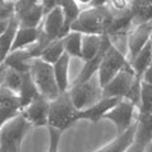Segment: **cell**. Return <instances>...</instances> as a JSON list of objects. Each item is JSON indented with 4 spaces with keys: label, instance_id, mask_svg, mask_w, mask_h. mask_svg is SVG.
Here are the masks:
<instances>
[{
    "label": "cell",
    "instance_id": "cell-34",
    "mask_svg": "<svg viewBox=\"0 0 152 152\" xmlns=\"http://www.w3.org/2000/svg\"><path fill=\"white\" fill-rule=\"evenodd\" d=\"M141 81L145 82V83H148V84H152V64L145 70V73L142 74L141 77Z\"/></svg>",
    "mask_w": 152,
    "mask_h": 152
},
{
    "label": "cell",
    "instance_id": "cell-43",
    "mask_svg": "<svg viewBox=\"0 0 152 152\" xmlns=\"http://www.w3.org/2000/svg\"><path fill=\"white\" fill-rule=\"evenodd\" d=\"M128 1H129V3H130V4H132V3H133V1H134V0H128Z\"/></svg>",
    "mask_w": 152,
    "mask_h": 152
},
{
    "label": "cell",
    "instance_id": "cell-35",
    "mask_svg": "<svg viewBox=\"0 0 152 152\" xmlns=\"http://www.w3.org/2000/svg\"><path fill=\"white\" fill-rule=\"evenodd\" d=\"M110 0H92V3L88 7H107Z\"/></svg>",
    "mask_w": 152,
    "mask_h": 152
},
{
    "label": "cell",
    "instance_id": "cell-6",
    "mask_svg": "<svg viewBox=\"0 0 152 152\" xmlns=\"http://www.w3.org/2000/svg\"><path fill=\"white\" fill-rule=\"evenodd\" d=\"M45 18L41 0H17L14 3V19L19 27L37 28Z\"/></svg>",
    "mask_w": 152,
    "mask_h": 152
},
{
    "label": "cell",
    "instance_id": "cell-37",
    "mask_svg": "<svg viewBox=\"0 0 152 152\" xmlns=\"http://www.w3.org/2000/svg\"><path fill=\"white\" fill-rule=\"evenodd\" d=\"M9 22L10 20H0V36L5 32V29L9 26Z\"/></svg>",
    "mask_w": 152,
    "mask_h": 152
},
{
    "label": "cell",
    "instance_id": "cell-5",
    "mask_svg": "<svg viewBox=\"0 0 152 152\" xmlns=\"http://www.w3.org/2000/svg\"><path fill=\"white\" fill-rule=\"evenodd\" d=\"M68 94L72 102L78 111L92 106L104 97L102 87L100 84L97 74L86 82L72 84L68 90Z\"/></svg>",
    "mask_w": 152,
    "mask_h": 152
},
{
    "label": "cell",
    "instance_id": "cell-33",
    "mask_svg": "<svg viewBox=\"0 0 152 152\" xmlns=\"http://www.w3.org/2000/svg\"><path fill=\"white\" fill-rule=\"evenodd\" d=\"M41 4H42V8H44V12L46 15L49 12H51L56 7H59V0H41Z\"/></svg>",
    "mask_w": 152,
    "mask_h": 152
},
{
    "label": "cell",
    "instance_id": "cell-10",
    "mask_svg": "<svg viewBox=\"0 0 152 152\" xmlns=\"http://www.w3.org/2000/svg\"><path fill=\"white\" fill-rule=\"evenodd\" d=\"M152 37V20L134 26L126 35V59H132L145 48Z\"/></svg>",
    "mask_w": 152,
    "mask_h": 152
},
{
    "label": "cell",
    "instance_id": "cell-13",
    "mask_svg": "<svg viewBox=\"0 0 152 152\" xmlns=\"http://www.w3.org/2000/svg\"><path fill=\"white\" fill-rule=\"evenodd\" d=\"M120 100L121 99H118V97H102L100 101H97L92 106L78 111L77 121L78 120H90L94 124L99 123L101 119H104L105 114L115 106Z\"/></svg>",
    "mask_w": 152,
    "mask_h": 152
},
{
    "label": "cell",
    "instance_id": "cell-38",
    "mask_svg": "<svg viewBox=\"0 0 152 152\" xmlns=\"http://www.w3.org/2000/svg\"><path fill=\"white\" fill-rule=\"evenodd\" d=\"M5 72H7V66L4 65V64H1V65H0V86H1L3 82H4V77H5Z\"/></svg>",
    "mask_w": 152,
    "mask_h": 152
},
{
    "label": "cell",
    "instance_id": "cell-9",
    "mask_svg": "<svg viewBox=\"0 0 152 152\" xmlns=\"http://www.w3.org/2000/svg\"><path fill=\"white\" fill-rule=\"evenodd\" d=\"M137 74L134 73L132 65L128 64L123 70H120L106 86L102 88L104 97H118L125 99L129 90L132 88L134 82L137 81Z\"/></svg>",
    "mask_w": 152,
    "mask_h": 152
},
{
    "label": "cell",
    "instance_id": "cell-42",
    "mask_svg": "<svg viewBox=\"0 0 152 152\" xmlns=\"http://www.w3.org/2000/svg\"><path fill=\"white\" fill-rule=\"evenodd\" d=\"M3 3H5V0H0V4H3Z\"/></svg>",
    "mask_w": 152,
    "mask_h": 152
},
{
    "label": "cell",
    "instance_id": "cell-7",
    "mask_svg": "<svg viewBox=\"0 0 152 152\" xmlns=\"http://www.w3.org/2000/svg\"><path fill=\"white\" fill-rule=\"evenodd\" d=\"M128 64H129V61H128V59H126V55L124 53H121V50L118 49L113 42L110 45V48L107 49L106 54H105L102 63H101V65H100V69L97 72V77H99L101 87L104 88Z\"/></svg>",
    "mask_w": 152,
    "mask_h": 152
},
{
    "label": "cell",
    "instance_id": "cell-16",
    "mask_svg": "<svg viewBox=\"0 0 152 152\" xmlns=\"http://www.w3.org/2000/svg\"><path fill=\"white\" fill-rule=\"evenodd\" d=\"M136 130H137V121L128 130H125L121 134H118L115 139H113L110 143L96 150L95 152H126L129 150V147L134 143Z\"/></svg>",
    "mask_w": 152,
    "mask_h": 152
},
{
    "label": "cell",
    "instance_id": "cell-2",
    "mask_svg": "<svg viewBox=\"0 0 152 152\" xmlns=\"http://www.w3.org/2000/svg\"><path fill=\"white\" fill-rule=\"evenodd\" d=\"M77 114L78 110L72 102L68 92L60 94L55 100L50 101L48 126L64 132L77 121Z\"/></svg>",
    "mask_w": 152,
    "mask_h": 152
},
{
    "label": "cell",
    "instance_id": "cell-22",
    "mask_svg": "<svg viewBox=\"0 0 152 152\" xmlns=\"http://www.w3.org/2000/svg\"><path fill=\"white\" fill-rule=\"evenodd\" d=\"M129 64L132 65V68L134 70V73L137 74V77L141 78L142 74L145 73V70L152 64V41L151 40L147 42L145 45V48L129 61Z\"/></svg>",
    "mask_w": 152,
    "mask_h": 152
},
{
    "label": "cell",
    "instance_id": "cell-4",
    "mask_svg": "<svg viewBox=\"0 0 152 152\" xmlns=\"http://www.w3.org/2000/svg\"><path fill=\"white\" fill-rule=\"evenodd\" d=\"M29 73H31L32 79L41 96L53 101L60 95V91H59L55 79V74H54V68L51 64L45 63L40 58H36L32 63Z\"/></svg>",
    "mask_w": 152,
    "mask_h": 152
},
{
    "label": "cell",
    "instance_id": "cell-40",
    "mask_svg": "<svg viewBox=\"0 0 152 152\" xmlns=\"http://www.w3.org/2000/svg\"><path fill=\"white\" fill-rule=\"evenodd\" d=\"M143 152H152V142L148 143L146 147H145V150H143Z\"/></svg>",
    "mask_w": 152,
    "mask_h": 152
},
{
    "label": "cell",
    "instance_id": "cell-31",
    "mask_svg": "<svg viewBox=\"0 0 152 152\" xmlns=\"http://www.w3.org/2000/svg\"><path fill=\"white\" fill-rule=\"evenodd\" d=\"M14 18V3L5 1L0 4V20H12Z\"/></svg>",
    "mask_w": 152,
    "mask_h": 152
},
{
    "label": "cell",
    "instance_id": "cell-32",
    "mask_svg": "<svg viewBox=\"0 0 152 152\" xmlns=\"http://www.w3.org/2000/svg\"><path fill=\"white\" fill-rule=\"evenodd\" d=\"M20 111L14 110V109H9V107H4L0 106V129L5 125L10 119H13L14 116H17Z\"/></svg>",
    "mask_w": 152,
    "mask_h": 152
},
{
    "label": "cell",
    "instance_id": "cell-27",
    "mask_svg": "<svg viewBox=\"0 0 152 152\" xmlns=\"http://www.w3.org/2000/svg\"><path fill=\"white\" fill-rule=\"evenodd\" d=\"M0 106L14 109L20 111V100L19 95L12 91L10 88L5 87L4 84L0 86Z\"/></svg>",
    "mask_w": 152,
    "mask_h": 152
},
{
    "label": "cell",
    "instance_id": "cell-36",
    "mask_svg": "<svg viewBox=\"0 0 152 152\" xmlns=\"http://www.w3.org/2000/svg\"><path fill=\"white\" fill-rule=\"evenodd\" d=\"M143 150H145V147H143V146L137 145V143H133L126 152H143Z\"/></svg>",
    "mask_w": 152,
    "mask_h": 152
},
{
    "label": "cell",
    "instance_id": "cell-11",
    "mask_svg": "<svg viewBox=\"0 0 152 152\" xmlns=\"http://www.w3.org/2000/svg\"><path fill=\"white\" fill-rule=\"evenodd\" d=\"M40 29L42 35L51 41L63 39L68 33L65 28L64 14H63L60 7H56L55 9H53L45 15V18L40 26Z\"/></svg>",
    "mask_w": 152,
    "mask_h": 152
},
{
    "label": "cell",
    "instance_id": "cell-20",
    "mask_svg": "<svg viewBox=\"0 0 152 152\" xmlns=\"http://www.w3.org/2000/svg\"><path fill=\"white\" fill-rule=\"evenodd\" d=\"M41 31L40 27L37 28H28V27H18L15 39L13 42V48L12 51L14 50H20V49H28L33 46L40 39Z\"/></svg>",
    "mask_w": 152,
    "mask_h": 152
},
{
    "label": "cell",
    "instance_id": "cell-12",
    "mask_svg": "<svg viewBox=\"0 0 152 152\" xmlns=\"http://www.w3.org/2000/svg\"><path fill=\"white\" fill-rule=\"evenodd\" d=\"M49 109L50 100L40 95L31 104H28L26 107L22 109L20 114L26 118V120L32 126H48Z\"/></svg>",
    "mask_w": 152,
    "mask_h": 152
},
{
    "label": "cell",
    "instance_id": "cell-41",
    "mask_svg": "<svg viewBox=\"0 0 152 152\" xmlns=\"http://www.w3.org/2000/svg\"><path fill=\"white\" fill-rule=\"evenodd\" d=\"M5 1H10V3H15L17 0H5Z\"/></svg>",
    "mask_w": 152,
    "mask_h": 152
},
{
    "label": "cell",
    "instance_id": "cell-44",
    "mask_svg": "<svg viewBox=\"0 0 152 152\" xmlns=\"http://www.w3.org/2000/svg\"><path fill=\"white\" fill-rule=\"evenodd\" d=\"M151 41H152V37H151Z\"/></svg>",
    "mask_w": 152,
    "mask_h": 152
},
{
    "label": "cell",
    "instance_id": "cell-3",
    "mask_svg": "<svg viewBox=\"0 0 152 152\" xmlns=\"http://www.w3.org/2000/svg\"><path fill=\"white\" fill-rule=\"evenodd\" d=\"M31 124L22 114H18L0 129V152H20V145Z\"/></svg>",
    "mask_w": 152,
    "mask_h": 152
},
{
    "label": "cell",
    "instance_id": "cell-21",
    "mask_svg": "<svg viewBox=\"0 0 152 152\" xmlns=\"http://www.w3.org/2000/svg\"><path fill=\"white\" fill-rule=\"evenodd\" d=\"M18 95L20 100V111L28 104H31L33 100L40 96V92L37 90L35 82H33L31 73H23V79H22V84H20Z\"/></svg>",
    "mask_w": 152,
    "mask_h": 152
},
{
    "label": "cell",
    "instance_id": "cell-17",
    "mask_svg": "<svg viewBox=\"0 0 152 152\" xmlns=\"http://www.w3.org/2000/svg\"><path fill=\"white\" fill-rule=\"evenodd\" d=\"M151 142H152V113L138 111L134 143L146 147Z\"/></svg>",
    "mask_w": 152,
    "mask_h": 152
},
{
    "label": "cell",
    "instance_id": "cell-29",
    "mask_svg": "<svg viewBox=\"0 0 152 152\" xmlns=\"http://www.w3.org/2000/svg\"><path fill=\"white\" fill-rule=\"evenodd\" d=\"M22 79H23V73H19V72H17L14 69H10V68H7L3 84L5 87L10 88L12 91H14L15 94H18L20 84H22Z\"/></svg>",
    "mask_w": 152,
    "mask_h": 152
},
{
    "label": "cell",
    "instance_id": "cell-26",
    "mask_svg": "<svg viewBox=\"0 0 152 152\" xmlns=\"http://www.w3.org/2000/svg\"><path fill=\"white\" fill-rule=\"evenodd\" d=\"M59 7L61 8L63 14L65 19V28L66 31H70V26L75 22L78 15L81 14V5L75 0H59Z\"/></svg>",
    "mask_w": 152,
    "mask_h": 152
},
{
    "label": "cell",
    "instance_id": "cell-24",
    "mask_svg": "<svg viewBox=\"0 0 152 152\" xmlns=\"http://www.w3.org/2000/svg\"><path fill=\"white\" fill-rule=\"evenodd\" d=\"M65 54L70 58L82 59V33L77 31H69L63 37Z\"/></svg>",
    "mask_w": 152,
    "mask_h": 152
},
{
    "label": "cell",
    "instance_id": "cell-19",
    "mask_svg": "<svg viewBox=\"0 0 152 152\" xmlns=\"http://www.w3.org/2000/svg\"><path fill=\"white\" fill-rule=\"evenodd\" d=\"M70 56L68 54H64L59 60L53 65L54 74H55V79L59 87L60 94L68 92L70 88V81H69V65H70Z\"/></svg>",
    "mask_w": 152,
    "mask_h": 152
},
{
    "label": "cell",
    "instance_id": "cell-30",
    "mask_svg": "<svg viewBox=\"0 0 152 152\" xmlns=\"http://www.w3.org/2000/svg\"><path fill=\"white\" fill-rule=\"evenodd\" d=\"M61 133L59 129L49 128V146L48 152H59V143H60Z\"/></svg>",
    "mask_w": 152,
    "mask_h": 152
},
{
    "label": "cell",
    "instance_id": "cell-14",
    "mask_svg": "<svg viewBox=\"0 0 152 152\" xmlns=\"http://www.w3.org/2000/svg\"><path fill=\"white\" fill-rule=\"evenodd\" d=\"M36 58L31 55L28 49H20V50H14L10 51L9 55L4 60L3 64L7 68L14 69L19 73H29L31 72L32 63Z\"/></svg>",
    "mask_w": 152,
    "mask_h": 152
},
{
    "label": "cell",
    "instance_id": "cell-8",
    "mask_svg": "<svg viewBox=\"0 0 152 152\" xmlns=\"http://www.w3.org/2000/svg\"><path fill=\"white\" fill-rule=\"evenodd\" d=\"M138 107L133 102L121 99L113 109L105 114L104 119H107L114 123L118 134L124 133L137 121Z\"/></svg>",
    "mask_w": 152,
    "mask_h": 152
},
{
    "label": "cell",
    "instance_id": "cell-25",
    "mask_svg": "<svg viewBox=\"0 0 152 152\" xmlns=\"http://www.w3.org/2000/svg\"><path fill=\"white\" fill-rule=\"evenodd\" d=\"M64 54H65V50H64V45H63V39H58V40H54L53 42H50L46 46V49L40 54L39 58L45 63L54 65Z\"/></svg>",
    "mask_w": 152,
    "mask_h": 152
},
{
    "label": "cell",
    "instance_id": "cell-15",
    "mask_svg": "<svg viewBox=\"0 0 152 152\" xmlns=\"http://www.w3.org/2000/svg\"><path fill=\"white\" fill-rule=\"evenodd\" d=\"M111 44H113V41H111L110 37H109V39L106 40V42H105L104 48L101 49V51L97 54V55H96L94 59L84 61L83 68L81 69V72H79V74L77 75V78H75L74 81H72L70 86H72V84H77V83L86 82V81H88V79H91L92 77H94V75L97 74V72H99V69H100L101 63H102V59H104L105 54H106L107 49L110 48Z\"/></svg>",
    "mask_w": 152,
    "mask_h": 152
},
{
    "label": "cell",
    "instance_id": "cell-39",
    "mask_svg": "<svg viewBox=\"0 0 152 152\" xmlns=\"http://www.w3.org/2000/svg\"><path fill=\"white\" fill-rule=\"evenodd\" d=\"M75 1H77L81 7H84V8H86V7H88V5H90V4L92 3V0H75Z\"/></svg>",
    "mask_w": 152,
    "mask_h": 152
},
{
    "label": "cell",
    "instance_id": "cell-28",
    "mask_svg": "<svg viewBox=\"0 0 152 152\" xmlns=\"http://www.w3.org/2000/svg\"><path fill=\"white\" fill-rule=\"evenodd\" d=\"M139 113H152V84L141 81V100H139Z\"/></svg>",
    "mask_w": 152,
    "mask_h": 152
},
{
    "label": "cell",
    "instance_id": "cell-18",
    "mask_svg": "<svg viewBox=\"0 0 152 152\" xmlns=\"http://www.w3.org/2000/svg\"><path fill=\"white\" fill-rule=\"evenodd\" d=\"M107 35H82V60L94 59L104 48Z\"/></svg>",
    "mask_w": 152,
    "mask_h": 152
},
{
    "label": "cell",
    "instance_id": "cell-23",
    "mask_svg": "<svg viewBox=\"0 0 152 152\" xmlns=\"http://www.w3.org/2000/svg\"><path fill=\"white\" fill-rule=\"evenodd\" d=\"M18 27L19 26H18V23H17V20L13 18L9 22V26L5 29V32L0 36V64H3L4 60L7 59V56L9 55V53L12 51Z\"/></svg>",
    "mask_w": 152,
    "mask_h": 152
},
{
    "label": "cell",
    "instance_id": "cell-1",
    "mask_svg": "<svg viewBox=\"0 0 152 152\" xmlns=\"http://www.w3.org/2000/svg\"><path fill=\"white\" fill-rule=\"evenodd\" d=\"M113 18L110 7H86L70 26V31L82 35H107Z\"/></svg>",
    "mask_w": 152,
    "mask_h": 152
}]
</instances>
